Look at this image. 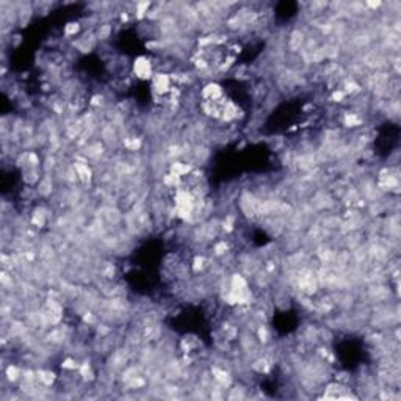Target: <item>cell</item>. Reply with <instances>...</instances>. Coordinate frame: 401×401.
<instances>
[{
    "instance_id": "1",
    "label": "cell",
    "mask_w": 401,
    "mask_h": 401,
    "mask_svg": "<svg viewBox=\"0 0 401 401\" xmlns=\"http://www.w3.org/2000/svg\"><path fill=\"white\" fill-rule=\"evenodd\" d=\"M132 361H130V358L127 356V352L122 349V346L121 348H116V349H113L110 352V354L105 358V367L108 368L110 372H113L115 375H118V378H119V375L124 372V368L129 365Z\"/></svg>"
},
{
    "instance_id": "2",
    "label": "cell",
    "mask_w": 401,
    "mask_h": 401,
    "mask_svg": "<svg viewBox=\"0 0 401 401\" xmlns=\"http://www.w3.org/2000/svg\"><path fill=\"white\" fill-rule=\"evenodd\" d=\"M212 152L213 149L207 146L204 143H198L195 146H191V157H193V166L195 168H205L212 160Z\"/></svg>"
},
{
    "instance_id": "3",
    "label": "cell",
    "mask_w": 401,
    "mask_h": 401,
    "mask_svg": "<svg viewBox=\"0 0 401 401\" xmlns=\"http://www.w3.org/2000/svg\"><path fill=\"white\" fill-rule=\"evenodd\" d=\"M304 44H306V33L298 28V27H290V31L287 35V52H293L299 54L304 49Z\"/></svg>"
},
{
    "instance_id": "4",
    "label": "cell",
    "mask_w": 401,
    "mask_h": 401,
    "mask_svg": "<svg viewBox=\"0 0 401 401\" xmlns=\"http://www.w3.org/2000/svg\"><path fill=\"white\" fill-rule=\"evenodd\" d=\"M132 74L140 80H151L154 75L152 61L148 57H138L132 63Z\"/></svg>"
},
{
    "instance_id": "5",
    "label": "cell",
    "mask_w": 401,
    "mask_h": 401,
    "mask_svg": "<svg viewBox=\"0 0 401 401\" xmlns=\"http://www.w3.org/2000/svg\"><path fill=\"white\" fill-rule=\"evenodd\" d=\"M151 86H152V94H155V96H166V94H169V91L172 88V82H171L169 74L154 72V75L151 78Z\"/></svg>"
},
{
    "instance_id": "6",
    "label": "cell",
    "mask_w": 401,
    "mask_h": 401,
    "mask_svg": "<svg viewBox=\"0 0 401 401\" xmlns=\"http://www.w3.org/2000/svg\"><path fill=\"white\" fill-rule=\"evenodd\" d=\"M35 188L38 191L39 199H44V201L49 199L55 193V190H57V185H55V181L52 177V174H42L41 181L36 184Z\"/></svg>"
},
{
    "instance_id": "7",
    "label": "cell",
    "mask_w": 401,
    "mask_h": 401,
    "mask_svg": "<svg viewBox=\"0 0 401 401\" xmlns=\"http://www.w3.org/2000/svg\"><path fill=\"white\" fill-rule=\"evenodd\" d=\"M222 98V90L216 82H208L201 88V101H218Z\"/></svg>"
},
{
    "instance_id": "8",
    "label": "cell",
    "mask_w": 401,
    "mask_h": 401,
    "mask_svg": "<svg viewBox=\"0 0 401 401\" xmlns=\"http://www.w3.org/2000/svg\"><path fill=\"white\" fill-rule=\"evenodd\" d=\"M18 13H19V27H27L35 16L33 2H18Z\"/></svg>"
},
{
    "instance_id": "9",
    "label": "cell",
    "mask_w": 401,
    "mask_h": 401,
    "mask_svg": "<svg viewBox=\"0 0 401 401\" xmlns=\"http://www.w3.org/2000/svg\"><path fill=\"white\" fill-rule=\"evenodd\" d=\"M57 379H58V376L51 367H41L36 370V381L44 384V386H49V387L55 386Z\"/></svg>"
},
{
    "instance_id": "10",
    "label": "cell",
    "mask_w": 401,
    "mask_h": 401,
    "mask_svg": "<svg viewBox=\"0 0 401 401\" xmlns=\"http://www.w3.org/2000/svg\"><path fill=\"white\" fill-rule=\"evenodd\" d=\"M21 172H22L24 185H30V187H36V184L41 181L42 174H44L41 168H25V169H21Z\"/></svg>"
},
{
    "instance_id": "11",
    "label": "cell",
    "mask_w": 401,
    "mask_h": 401,
    "mask_svg": "<svg viewBox=\"0 0 401 401\" xmlns=\"http://www.w3.org/2000/svg\"><path fill=\"white\" fill-rule=\"evenodd\" d=\"M2 375H5V378L14 384V386H18V382L22 379V367L18 364V362H11L7 365V368L2 372Z\"/></svg>"
},
{
    "instance_id": "12",
    "label": "cell",
    "mask_w": 401,
    "mask_h": 401,
    "mask_svg": "<svg viewBox=\"0 0 401 401\" xmlns=\"http://www.w3.org/2000/svg\"><path fill=\"white\" fill-rule=\"evenodd\" d=\"M207 265H208V259L204 254H195L190 263L193 275H201V273H204L207 270Z\"/></svg>"
},
{
    "instance_id": "13",
    "label": "cell",
    "mask_w": 401,
    "mask_h": 401,
    "mask_svg": "<svg viewBox=\"0 0 401 401\" xmlns=\"http://www.w3.org/2000/svg\"><path fill=\"white\" fill-rule=\"evenodd\" d=\"M94 33H96V38L99 39V42H110V38L115 33L113 24H101L94 30Z\"/></svg>"
},
{
    "instance_id": "14",
    "label": "cell",
    "mask_w": 401,
    "mask_h": 401,
    "mask_svg": "<svg viewBox=\"0 0 401 401\" xmlns=\"http://www.w3.org/2000/svg\"><path fill=\"white\" fill-rule=\"evenodd\" d=\"M83 31L82 25H80V21H71L65 25V28H63V36H65L66 39L72 41L74 38H77L80 33Z\"/></svg>"
},
{
    "instance_id": "15",
    "label": "cell",
    "mask_w": 401,
    "mask_h": 401,
    "mask_svg": "<svg viewBox=\"0 0 401 401\" xmlns=\"http://www.w3.org/2000/svg\"><path fill=\"white\" fill-rule=\"evenodd\" d=\"M191 171H193V166L190 163L182 162V160H177V162L169 165V172H174L175 175H179V177H185V175H188Z\"/></svg>"
},
{
    "instance_id": "16",
    "label": "cell",
    "mask_w": 401,
    "mask_h": 401,
    "mask_svg": "<svg viewBox=\"0 0 401 401\" xmlns=\"http://www.w3.org/2000/svg\"><path fill=\"white\" fill-rule=\"evenodd\" d=\"M58 166V157L54 154L44 155L42 157V163H41V169L44 174H52L55 171V168Z\"/></svg>"
},
{
    "instance_id": "17",
    "label": "cell",
    "mask_w": 401,
    "mask_h": 401,
    "mask_svg": "<svg viewBox=\"0 0 401 401\" xmlns=\"http://www.w3.org/2000/svg\"><path fill=\"white\" fill-rule=\"evenodd\" d=\"M255 335H257V339L262 345H268L273 340V332H271V328L268 323L260 325L257 328V331H255Z\"/></svg>"
},
{
    "instance_id": "18",
    "label": "cell",
    "mask_w": 401,
    "mask_h": 401,
    "mask_svg": "<svg viewBox=\"0 0 401 401\" xmlns=\"http://www.w3.org/2000/svg\"><path fill=\"white\" fill-rule=\"evenodd\" d=\"M152 7V2H137V7H135V18L143 21L146 19L148 16V11L151 10Z\"/></svg>"
},
{
    "instance_id": "19",
    "label": "cell",
    "mask_w": 401,
    "mask_h": 401,
    "mask_svg": "<svg viewBox=\"0 0 401 401\" xmlns=\"http://www.w3.org/2000/svg\"><path fill=\"white\" fill-rule=\"evenodd\" d=\"M55 4L54 2H33V8H35V14H39V16H46L52 10Z\"/></svg>"
},
{
    "instance_id": "20",
    "label": "cell",
    "mask_w": 401,
    "mask_h": 401,
    "mask_svg": "<svg viewBox=\"0 0 401 401\" xmlns=\"http://www.w3.org/2000/svg\"><path fill=\"white\" fill-rule=\"evenodd\" d=\"M80 320H82V322H83V323H86V325L93 326V328H94L96 325H98V323L101 322V320H99V317H98V314H96V312H93V310H88V312H86V314H85V315H83L82 318H80Z\"/></svg>"
},
{
    "instance_id": "21",
    "label": "cell",
    "mask_w": 401,
    "mask_h": 401,
    "mask_svg": "<svg viewBox=\"0 0 401 401\" xmlns=\"http://www.w3.org/2000/svg\"><path fill=\"white\" fill-rule=\"evenodd\" d=\"M22 42V36L19 33H11L10 35V47H13V49H16V47H19V44Z\"/></svg>"
}]
</instances>
